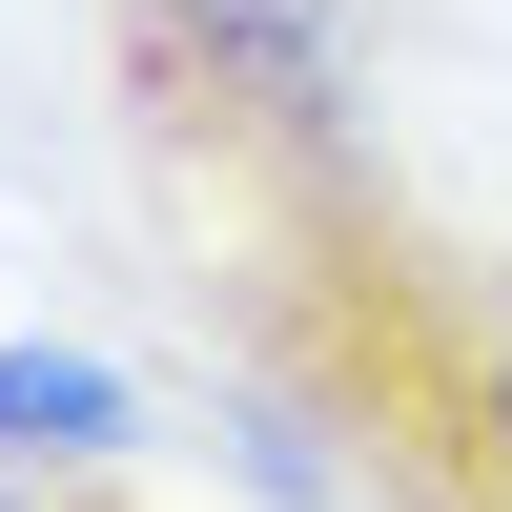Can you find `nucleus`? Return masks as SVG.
<instances>
[{"instance_id": "f257e3e1", "label": "nucleus", "mask_w": 512, "mask_h": 512, "mask_svg": "<svg viewBox=\"0 0 512 512\" xmlns=\"http://www.w3.org/2000/svg\"><path fill=\"white\" fill-rule=\"evenodd\" d=\"M185 349L226 369L246 472L328 512H512V246L390 144L185 205Z\"/></svg>"}, {"instance_id": "20e7f679", "label": "nucleus", "mask_w": 512, "mask_h": 512, "mask_svg": "<svg viewBox=\"0 0 512 512\" xmlns=\"http://www.w3.org/2000/svg\"><path fill=\"white\" fill-rule=\"evenodd\" d=\"M0 512H103V492H41V472H21V451H0Z\"/></svg>"}, {"instance_id": "7ed1b4c3", "label": "nucleus", "mask_w": 512, "mask_h": 512, "mask_svg": "<svg viewBox=\"0 0 512 512\" xmlns=\"http://www.w3.org/2000/svg\"><path fill=\"white\" fill-rule=\"evenodd\" d=\"M0 451L21 472H103L123 451V369L103 349H0Z\"/></svg>"}, {"instance_id": "f03ea898", "label": "nucleus", "mask_w": 512, "mask_h": 512, "mask_svg": "<svg viewBox=\"0 0 512 512\" xmlns=\"http://www.w3.org/2000/svg\"><path fill=\"white\" fill-rule=\"evenodd\" d=\"M103 82H123V144L164 205H246V185H308L369 144L349 0H103Z\"/></svg>"}, {"instance_id": "39448f33", "label": "nucleus", "mask_w": 512, "mask_h": 512, "mask_svg": "<svg viewBox=\"0 0 512 512\" xmlns=\"http://www.w3.org/2000/svg\"><path fill=\"white\" fill-rule=\"evenodd\" d=\"M103 512H144V492H103Z\"/></svg>"}]
</instances>
